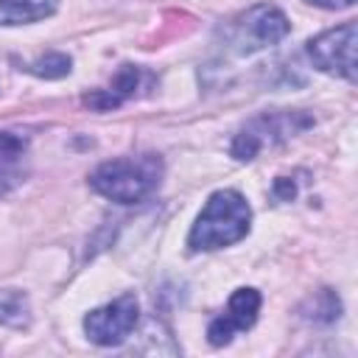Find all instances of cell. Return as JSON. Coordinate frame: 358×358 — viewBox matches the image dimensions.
Wrapping results in <instances>:
<instances>
[{"mask_svg":"<svg viewBox=\"0 0 358 358\" xmlns=\"http://www.w3.org/2000/svg\"><path fill=\"white\" fill-rule=\"evenodd\" d=\"M291 31L288 17L277 8V6H255L249 11H243L235 22H232V45L235 53H255L263 48H271L277 42H282Z\"/></svg>","mask_w":358,"mask_h":358,"instance_id":"cell-5","label":"cell"},{"mask_svg":"<svg viewBox=\"0 0 358 358\" xmlns=\"http://www.w3.org/2000/svg\"><path fill=\"white\" fill-rule=\"evenodd\" d=\"M140 78H143V70H140V67H134V64H123V67L115 73L109 90H112L120 101H129V98H134V92L140 90Z\"/></svg>","mask_w":358,"mask_h":358,"instance_id":"cell-12","label":"cell"},{"mask_svg":"<svg viewBox=\"0 0 358 358\" xmlns=\"http://www.w3.org/2000/svg\"><path fill=\"white\" fill-rule=\"evenodd\" d=\"M308 3H313V6H319V8H330V11H336V8H347V6H352L355 0H308Z\"/></svg>","mask_w":358,"mask_h":358,"instance_id":"cell-15","label":"cell"},{"mask_svg":"<svg viewBox=\"0 0 358 358\" xmlns=\"http://www.w3.org/2000/svg\"><path fill=\"white\" fill-rule=\"evenodd\" d=\"M59 0H0V25H28L50 17Z\"/></svg>","mask_w":358,"mask_h":358,"instance_id":"cell-8","label":"cell"},{"mask_svg":"<svg viewBox=\"0 0 358 358\" xmlns=\"http://www.w3.org/2000/svg\"><path fill=\"white\" fill-rule=\"evenodd\" d=\"M249 227H252L249 201L238 190L224 187V190H215L207 199V204L201 207L196 224L190 227L187 246H190V252L224 249V246H232V243L243 241Z\"/></svg>","mask_w":358,"mask_h":358,"instance_id":"cell-1","label":"cell"},{"mask_svg":"<svg viewBox=\"0 0 358 358\" xmlns=\"http://www.w3.org/2000/svg\"><path fill=\"white\" fill-rule=\"evenodd\" d=\"M81 103H84L87 109H92V112H112V109H117L123 101H120L112 90H92V92H87V95L81 98Z\"/></svg>","mask_w":358,"mask_h":358,"instance_id":"cell-13","label":"cell"},{"mask_svg":"<svg viewBox=\"0 0 358 358\" xmlns=\"http://www.w3.org/2000/svg\"><path fill=\"white\" fill-rule=\"evenodd\" d=\"M162 179V159L157 154H137V157H117L101 162L90 173V187L117 204H137L145 201Z\"/></svg>","mask_w":358,"mask_h":358,"instance_id":"cell-2","label":"cell"},{"mask_svg":"<svg viewBox=\"0 0 358 358\" xmlns=\"http://www.w3.org/2000/svg\"><path fill=\"white\" fill-rule=\"evenodd\" d=\"M355 45H358V25L355 22H341L336 28L322 31L308 42V59L313 62L316 70L358 81V62H355Z\"/></svg>","mask_w":358,"mask_h":358,"instance_id":"cell-4","label":"cell"},{"mask_svg":"<svg viewBox=\"0 0 358 358\" xmlns=\"http://www.w3.org/2000/svg\"><path fill=\"white\" fill-rule=\"evenodd\" d=\"M338 313H341V302H338V296L330 291V288H324V291H319L313 299H310V313H302L308 322H336L338 319Z\"/></svg>","mask_w":358,"mask_h":358,"instance_id":"cell-11","label":"cell"},{"mask_svg":"<svg viewBox=\"0 0 358 358\" xmlns=\"http://www.w3.org/2000/svg\"><path fill=\"white\" fill-rule=\"evenodd\" d=\"M6 179H8V182L14 179V171H11V168H0V190L6 187Z\"/></svg>","mask_w":358,"mask_h":358,"instance_id":"cell-16","label":"cell"},{"mask_svg":"<svg viewBox=\"0 0 358 358\" xmlns=\"http://www.w3.org/2000/svg\"><path fill=\"white\" fill-rule=\"evenodd\" d=\"M140 319V305L134 294H123L84 316V333L98 347H117L123 344Z\"/></svg>","mask_w":358,"mask_h":358,"instance_id":"cell-6","label":"cell"},{"mask_svg":"<svg viewBox=\"0 0 358 358\" xmlns=\"http://www.w3.org/2000/svg\"><path fill=\"white\" fill-rule=\"evenodd\" d=\"M260 291L257 288H235L224 313L215 316L207 327V341L213 347H224L232 341L235 333H243L249 330L255 322H257V313H260Z\"/></svg>","mask_w":358,"mask_h":358,"instance_id":"cell-7","label":"cell"},{"mask_svg":"<svg viewBox=\"0 0 358 358\" xmlns=\"http://www.w3.org/2000/svg\"><path fill=\"white\" fill-rule=\"evenodd\" d=\"M0 324L22 330L31 324V302L22 291L17 288H3L0 291Z\"/></svg>","mask_w":358,"mask_h":358,"instance_id":"cell-9","label":"cell"},{"mask_svg":"<svg viewBox=\"0 0 358 358\" xmlns=\"http://www.w3.org/2000/svg\"><path fill=\"white\" fill-rule=\"evenodd\" d=\"M310 126H313V117L305 115V112H266V115H257L255 120H249L235 134L229 154L238 162H249V159L257 157V151L263 145L282 143V140H288L296 131L310 129Z\"/></svg>","mask_w":358,"mask_h":358,"instance_id":"cell-3","label":"cell"},{"mask_svg":"<svg viewBox=\"0 0 358 358\" xmlns=\"http://www.w3.org/2000/svg\"><path fill=\"white\" fill-rule=\"evenodd\" d=\"M274 196H277L280 201H291V199L296 196V185H294L291 179H285V176H277V179H274Z\"/></svg>","mask_w":358,"mask_h":358,"instance_id":"cell-14","label":"cell"},{"mask_svg":"<svg viewBox=\"0 0 358 358\" xmlns=\"http://www.w3.org/2000/svg\"><path fill=\"white\" fill-rule=\"evenodd\" d=\"M70 67H73V59L67 53H45L36 62L25 64V70L39 78H64L70 73Z\"/></svg>","mask_w":358,"mask_h":358,"instance_id":"cell-10","label":"cell"}]
</instances>
